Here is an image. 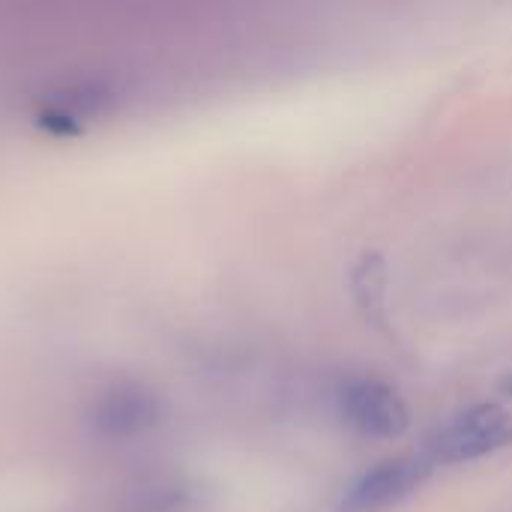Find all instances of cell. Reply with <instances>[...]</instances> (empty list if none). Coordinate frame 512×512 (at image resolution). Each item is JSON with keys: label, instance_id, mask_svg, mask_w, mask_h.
Masks as SVG:
<instances>
[{"label": "cell", "instance_id": "2", "mask_svg": "<svg viewBox=\"0 0 512 512\" xmlns=\"http://www.w3.org/2000/svg\"><path fill=\"white\" fill-rule=\"evenodd\" d=\"M342 417L348 426H354L357 432L369 435V438H399L408 432L411 414L405 399L384 381H351L342 396Z\"/></svg>", "mask_w": 512, "mask_h": 512}, {"label": "cell", "instance_id": "3", "mask_svg": "<svg viewBox=\"0 0 512 512\" xmlns=\"http://www.w3.org/2000/svg\"><path fill=\"white\" fill-rule=\"evenodd\" d=\"M162 417V402L159 396L135 381H120L111 384L93 405L90 423L102 438L123 441L135 438L147 429H153Z\"/></svg>", "mask_w": 512, "mask_h": 512}, {"label": "cell", "instance_id": "4", "mask_svg": "<svg viewBox=\"0 0 512 512\" xmlns=\"http://www.w3.org/2000/svg\"><path fill=\"white\" fill-rule=\"evenodd\" d=\"M432 462L429 459H387L366 471L342 498V512H381L411 492L429 477Z\"/></svg>", "mask_w": 512, "mask_h": 512}, {"label": "cell", "instance_id": "5", "mask_svg": "<svg viewBox=\"0 0 512 512\" xmlns=\"http://www.w3.org/2000/svg\"><path fill=\"white\" fill-rule=\"evenodd\" d=\"M192 492L183 483L156 480L144 483L126 498V512H183L189 507Z\"/></svg>", "mask_w": 512, "mask_h": 512}, {"label": "cell", "instance_id": "6", "mask_svg": "<svg viewBox=\"0 0 512 512\" xmlns=\"http://www.w3.org/2000/svg\"><path fill=\"white\" fill-rule=\"evenodd\" d=\"M507 393H510V396H512V381H510V384H507Z\"/></svg>", "mask_w": 512, "mask_h": 512}, {"label": "cell", "instance_id": "1", "mask_svg": "<svg viewBox=\"0 0 512 512\" xmlns=\"http://www.w3.org/2000/svg\"><path fill=\"white\" fill-rule=\"evenodd\" d=\"M512 444V417L501 405H474L450 420L426 447L432 465H453L492 456Z\"/></svg>", "mask_w": 512, "mask_h": 512}]
</instances>
